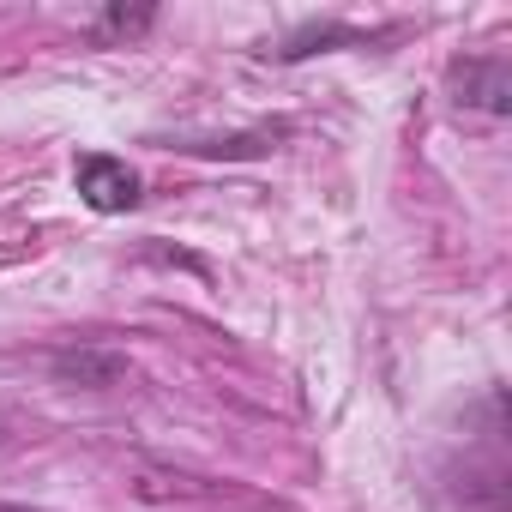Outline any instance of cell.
<instances>
[{"label":"cell","mask_w":512,"mask_h":512,"mask_svg":"<svg viewBox=\"0 0 512 512\" xmlns=\"http://www.w3.org/2000/svg\"><path fill=\"white\" fill-rule=\"evenodd\" d=\"M145 25H151V13H127V7H115V13H103L97 43H109V37H139Z\"/></svg>","instance_id":"obj_5"},{"label":"cell","mask_w":512,"mask_h":512,"mask_svg":"<svg viewBox=\"0 0 512 512\" xmlns=\"http://www.w3.org/2000/svg\"><path fill=\"white\" fill-rule=\"evenodd\" d=\"M332 43H368V37L350 31V25H308V31H296V37L278 49V61H308V55H320V49H332Z\"/></svg>","instance_id":"obj_4"},{"label":"cell","mask_w":512,"mask_h":512,"mask_svg":"<svg viewBox=\"0 0 512 512\" xmlns=\"http://www.w3.org/2000/svg\"><path fill=\"white\" fill-rule=\"evenodd\" d=\"M73 187H79V199H85L91 211H103V217L139 205V169H127V163L109 157V151H85V157L73 163Z\"/></svg>","instance_id":"obj_1"},{"label":"cell","mask_w":512,"mask_h":512,"mask_svg":"<svg viewBox=\"0 0 512 512\" xmlns=\"http://www.w3.org/2000/svg\"><path fill=\"white\" fill-rule=\"evenodd\" d=\"M121 356H97V350H67V356H55V374L61 380H79V386H109V380H121Z\"/></svg>","instance_id":"obj_3"},{"label":"cell","mask_w":512,"mask_h":512,"mask_svg":"<svg viewBox=\"0 0 512 512\" xmlns=\"http://www.w3.org/2000/svg\"><path fill=\"white\" fill-rule=\"evenodd\" d=\"M452 91H458V103H470V109L506 115V109H512V67H506V55L458 61V67H452Z\"/></svg>","instance_id":"obj_2"}]
</instances>
